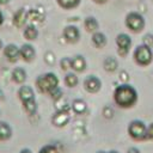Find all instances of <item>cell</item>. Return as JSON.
<instances>
[{
    "label": "cell",
    "mask_w": 153,
    "mask_h": 153,
    "mask_svg": "<svg viewBox=\"0 0 153 153\" xmlns=\"http://www.w3.org/2000/svg\"><path fill=\"white\" fill-rule=\"evenodd\" d=\"M4 56L8 62H17L20 59V48L14 43H8L2 48Z\"/></svg>",
    "instance_id": "ba28073f"
},
{
    "label": "cell",
    "mask_w": 153,
    "mask_h": 153,
    "mask_svg": "<svg viewBox=\"0 0 153 153\" xmlns=\"http://www.w3.org/2000/svg\"><path fill=\"white\" fill-rule=\"evenodd\" d=\"M127 153H141V151L137 148V147H129L128 149H127Z\"/></svg>",
    "instance_id": "836d02e7"
},
{
    "label": "cell",
    "mask_w": 153,
    "mask_h": 153,
    "mask_svg": "<svg viewBox=\"0 0 153 153\" xmlns=\"http://www.w3.org/2000/svg\"><path fill=\"white\" fill-rule=\"evenodd\" d=\"M102 88V80L96 75H87L84 79V90L88 93H97Z\"/></svg>",
    "instance_id": "9c48e42d"
},
{
    "label": "cell",
    "mask_w": 153,
    "mask_h": 153,
    "mask_svg": "<svg viewBox=\"0 0 153 153\" xmlns=\"http://www.w3.org/2000/svg\"><path fill=\"white\" fill-rule=\"evenodd\" d=\"M23 104V108L25 110V112L30 116L32 115H36L37 112V102L36 99H32V100H29V102H25V103H22Z\"/></svg>",
    "instance_id": "cb8c5ba5"
},
{
    "label": "cell",
    "mask_w": 153,
    "mask_h": 153,
    "mask_svg": "<svg viewBox=\"0 0 153 153\" xmlns=\"http://www.w3.org/2000/svg\"><path fill=\"white\" fill-rule=\"evenodd\" d=\"M91 42H92V44H93L97 49H102V48H104V47L106 45V43H108V38H106V36H105L103 32H100V31H96V32L92 33Z\"/></svg>",
    "instance_id": "2e32d148"
},
{
    "label": "cell",
    "mask_w": 153,
    "mask_h": 153,
    "mask_svg": "<svg viewBox=\"0 0 153 153\" xmlns=\"http://www.w3.org/2000/svg\"><path fill=\"white\" fill-rule=\"evenodd\" d=\"M59 6L63 10H72V8H75L81 0H56Z\"/></svg>",
    "instance_id": "d4e9b609"
},
{
    "label": "cell",
    "mask_w": 153,
    "mask_h": 153,
    "mask_svg": "<svg viewBox=\"0 0 153 153\" xmlns=\"http://www.w3.org/2000/svg\"><path fill=\"white\" fill-rule=\"evenodd\" d=\"M71 121L69 110H56L51 116V124L56 128H63Z\"/></svg>",
    "instance_id": "52a82bcc"
},
{
    "label": "cell",
    "mask_w": 153,
    "mask_h": 153,
    "mask_svg": "<svg viewBox=\"0 0 153 153\" xmlns=\"http://www.w3.org/2000/svg\"><path fill=\"white\" fill-rule=\"evenodd\" d=\"M62 35H63L65 41L67 43H71V44H74L76 42H79V39H80V31L74 25H67L63 29Z\"/></svg>",
    "instance_id": "30bf717a"
},
{
    "label": "cell",
    "mask_w": 153,
    "mask_h": 153,
    "mask_svg": "<svg viewBox=\"0 0 153 153\" xmlns=\"http://www.w3.org/2000/svg\"><path fill=\"white\" fill-rule=\"evenodd\" d=\"M12 23L18 29H22V27L26 26V23H27V11L25 8H18L17 12L13 14Z\"/></svg>",
    "instance_id": "7c38bea8"
},
{
    "label": "cell",
    "mask_w": 153,
    "mask_h": 153,
    "mask_svg": "<svg viewBox=\"0 0 153 153\" xmlns=\"http://www.w3.org/2000/svg\"><path fill=\"white\" fill-rule=\"evenodd\" d=\"M147 140L153 141V122L147 126Z\"/></svg>",
    "instance_id": "d6a6232c"
},
{
    "label": "cell",
    "mask_w": 153,
    "mask_h": 153,
    "mask_svg": "<svg viewBox=\"0 0 153 153\" xmlns=\"http://www.w3.org/2000/svg\"><path fill=\"white\" fill-rule=\"evenodd\" d=\"M2 23H4V14H2V12L0 10V25H2Z\"/></svg>",
    "instance_id": "d590c367"
},
{
    "label": "cell",
    "mask_w": 153,
    "mask_h": 153,
    "mask_svg": "<svg viewBox=\"0 0 153 153\" xmlns=\"http://www.w3.org/2000/svg\"><path fill=\"white\" fill-rule=\"evenodd\" d=\"M87 67V62L82 55H75L72 57V71L74 73H82Z\"/></svg>",
    "instance_id": "5bb4252c"
},
{
    "label": "cell",
    "mask_w": 153,
    "mask_h": 153,
    "mask_svg": "<svg viewBox=\"0 0 153 153\" xmlns=\"http://www.w3.org/2000/svg\"><path fill=\"white\" fill-rule=\"evenodd\" d=\"M60 67L63 72H69L72 69V57H68V56H65L60 60Z\"/></svg>",
    "instance_id": "484cf974"
},
{
    "label": "cell",
    "mask_w": 153,
    "mask_h": 153,
    "mask_svg": "<svg viewBox=\"0 0 153 153\" xmlns=\"http://www.w3.org/2000/svg\"><path fill=\"white\" fill-rule=\"evenodd\" d=\"M19 153H33V152H32L30 148H26V147H25V148H22V149L19 151Z\"/></svg>",
    "instance_id": "e575fe53"
},
{
    "label": "cell",
    "mask_w": 153,
    "mask_h": 153,
    "mask_svg": "<svg viewBox=\"0 0 153 153\" xmlns=\"http://www.w3.org/2000/svg\"><path fill=\"white\" fill-rule=\"evenodd\" d=\"M116 45H117V54L122 57L127 56L131 48V38L127 33H118L116 36Z\"/></svg>",
    "instance_id": "8992f818"
},
{
    "label": "cell",
    "mask_w": 153,
    "mask_h": 153,
    "mask_svg": "<svg viewBox=\"0 0 153 153\" xmlns=\"http://www.w3.org/2000/svg\"><path fill=\"white\" fill-rule=\"evenodd\" d=\"M4 48V44H2V41H1V38H0V50Z\"/></svg>",
    "instance_id": "f35d334b"
},
{
    "label": "cell",
    "mask_w": 153,
    "mask_h": 153,
    "mask_svg": "<svg viewBox=\"0 0 153 153\" xmlns=\"http://www.w3.org/2000/svg\"><path fill=\"white\" fill-rule=\"evenodd\" d=\"M60 84V80L57 78V75L53 72H47L44 74H41L36 78L35 85L37 87V90L41 93L48 94L51 90H54L55 87H57Z\"/></svg>",
    "instance_id": "7a4b0ae2"
},
{
    "label": "cell",
    "mask_w": 153,
    "mask_h": 153,
    "mask_svg": "<svg viewBox=\"0 0 153 153\" xmlns=\"http://www.w3.org/2000/svg\"><path fill=\"white\" fill-rule=\"evenodd\" d=\"M96 2H99V4H103V2H106L108 0H94Z\"/></svg>",
    "instance_id": "74e56055"
},
{
    "label": "cell",
    "mask_w": 153,
    "mask_h": 153,
    "mask_svg": "<svg viewBox=\"0 0 153 153\" xmlns=\"http://www.w3.org/2000/svg\"><path fill=\"white\" fill-rule=\"evenodd\" d=\"M18 98L20 99L22 103H25V102H29V100H32V99H36L35 98V91L31 86L29 85H22L18 90Z\"/></svg>",
    "instance_id": "4fadbf2b"
},
{
    "label": "cell",
    "mask_w": 153,
    "mask_h": 153,
    "mask_svg": "<svg viewBox=\"0 0 153 153\" xmlns=\"http://www.w3.org/2000/svg\"><path fill=\"white\" fill-rule=\"evenodd\" d=\"M108 153H120V152H118V151H114V149H112V151H109Z\"/></svg>",
    "instance_id": "ab89813d"
},
{
    "label": "cell",
    "mask_w": 153,
    "mask_h": 153,
    "mask_svg": "<svg viewBox=\"0 0 153 153\" xmlns=\"http://www.w3.org/2000/svg\"><path fill=\"white\" fill-rule=\"evenodd\" d=\"M48 96L55 102V100H57V99H60V98L63 97V91H62V88H61L60 86H57V87H55L54 90H51V91L48 93Z\"/></svg>",
    "instance_id": "4316f807"
},
{
    "label": "cell",
    "mask_w": 153,
    "mask_h": 153,
    "mask_svg": "<svg viewBox=\"0 0 153 153\" xmlns=\"http://www.w3.org/2000/svg\"><path fill=\"white\" fill-rule=\"evenodd\" d=\"M11 76H12V80L14 82L23 85L25 82L26 78H27V73L23 67H16V68H13V71L11 73Z\"/></svg>",
    "instance_id": "e0dca14e"
},
{
    "label": "cell",
    "mask_w": 153,
    "mask_h": 153,
    "mask_svg": "<svg viewBox=\"0 0 153 153\" xmlns=\"http://www.w3.org/2000/svg\"><path fill=\"white\" fill-rule=\"evenodd\" d=\"M84 26H85V30H86L87 32L93 33V32L98 31V29H99V23H98V20H97L94 17H87V18H85V20H84Z\"/></svg>",
    "instance_id": "7402d4cb"
},
{
    "label": "cell",
    "mask_w": 153,
    "mask_h": 153,
    "mask_svg": "<svg viewBox=\"0 0 153 153\" xmlns=\"http://www.w3.org/2000/svg\"><path fill=\"white\" fill-rule=\"evenodd\" d=\"M44 61H45L48 65H53V63L55 62V55H54L51 51L45 53V55H44Z\"/></svg>",
    "instance_id": "f546056e"
},
{
    "label": "cell",
    "mask_w": 153,
    "mask_h": 153,
    "mask_svg": "<svg viewBox=\"0 0 153 153\" xmlns=\"http://www.w3.org/2000/svg\"><path fill=\"white\" fill-rule=\"evenodd\" d=\"M10 0H0V5H6Z\"/></svg>",
    "instance_id": "8d00e7d4"
},
{
    "label": "cell",
    "mask_w": 153,
    "mask_h": 153,
    "mask_svg": "<svg viewBox=\"0 0 153 153\" xmlns=\"http://www.w3.org/2000/svg\"><path fill=\"white\" fill-rule=\"evenodd\" d=\"M96 153H108V152H104V151H98V152H96Z\"/></svg>",
    "instance_id": "60d3db41"
},
{
    "label": "cell",
    "mask_w": 153,
    "mask_h": 153,
    "mask_svg": "<svg viewBox=\"0 0 153 153\" xmlns=\"http://www.w3.org/2000/svg\"><path fill=\"white\" fill-rule=\"evenodd\" d=\"M13 130L8 122L0 121V141H7L12 137Z\"/></svg>",
    "instance_id": "ac0fdd59"
},
{
    "label": "cell",
    "mask_w": 153,
    "mask_h": 153,
    "mask_svg": "<svg viewBox=\"0 0 153 153\" xmlns=\"http://www.w3.org/2000/svg\"><path fill=\"white\" fill-rule=\"evenodd\" d=\"M120 80L122 81V84H127L128 80H129V74H128V72L121 71V72H120Z\"/></svg>",
    "instance_id": "4dcf8cb0"
},
{
    "label": "cell",
    "mask_w": 153,
    "mask_h": 153,
    "mask_svg": "<svg viewBox=\"0 0 153 153\" xmlns=\"http://www.w3.org/2000/svg\"><path fill=\"white\" fill-rule=\"evenodd\" d=\"M103 115H104V117H106V118H111L112 115H114V111H112V109H111L110 106H105V108L103 109Z\"/></svg>",
    "instance_id": "1f68e13d"
},
{
    "label": "cell",
    "mask_w": 153,
    "mask_h": 153,
    "mask_svg": "<svg viewBox=\"0 0 153 153\" xmlns=\"http://www.w3.org/2000/svg\"><path fill=\"white\" fill-rule=\"evenodd\" d=\"M133 59L135 63L140 67H147L152 63L153 61V50L151 47L146 44H140L134 49L133 53Z\"/></svg>",
    "instance_id": "3957f363"
},
{
    "label": "cell",
    "mask_w": 153,
    "mask_h": 153,
    "mask_svg": "<svg viewBox=\"0 0 153 153\" xmlns=\"http://www.w3.org/2000/svg\"><path fill=\"white\" fill-rule=\"evenodd\" d=\"M103 67L106 72L109 73H114L115 71H117L118 68V61L116 57L114 56H106L103 61Z\"/></svg>",
    "instance_id": "44dd1931"
},
{
    "label": "cell",
    "mask_w": 153,
    "mask_h": 153,
    "mask_svg": "<svg viewBox=\"0 0 153 153\" xmlns=\"http://www.w3.org/2000/svg\"><path fill=\"white\" fill-rule=\"evenodd\" d=\"M63 82H65V85L67 87L73 88V87H75L78 85L79 78L76 76V73H74V72H67L66 75H65V78H63Z\"/></svg>",
    "instance_id": "603a6c76"
},
{
    "label": "cell",
    "mask_w": 153,
    "mask_h": 153,
    "mask_svg": "<svg viewBox=\"0 0 153 153\" xmlns=\"http://www.w3.org/2000/svg\"><path fill=\"white\" fill-rule=\"evenodd\" d=\"M71 109H72V111H73L74 114H76V115H82V114H85L86 110H87V103H86L84 99H80V98L74 99L73 103H72V105H71Z\"/></svg>",
    "instance_id": "ffe728a7"
},
{
    "label": "cell",
    "mask_w": 153,
    "mask_h": 153,
    "mask_svg": "<svg viewBox=\"0 0 153 153\" xmlns=\"http://www.w3.org/2000/svg\"><path fill=\"white\" fill-rule=\"evenodd\" d=\"M36 57V49L30 43H24L20 47V59L25 62H32Z\"/></svg>",
    "instance_id": "8fae6325"
},
{
    "label": "cell",
    "mask_w": 153,
    "mask_h": 153,
    "mask_svg": "<svg viewBox=\"0 0 153 153\" xmlns=\"http://www.w3.org/2000/svg\"><path fill=\"white\" fill-rule=\"evenodd\" d=\"M38 153H60V152H59L56 146H54V145H45V146H43L39 149Z\"/></svg>",
    "instance_id": "83f0119b"
},
{
    "label": "cell",
    "mask_w": 153,
    "mask_h": 153,
    "mask_svg": "<svg viewBox=\"0 0 153 153\" xmlns=\"http://www.w3.org/2000/svg\"><path fill=\"white\" fill-rule=\"evenodd\" d=\"M142 43L152 48V47H153V35H151V33L145 35L143 38H142Z\"/></svg>",
    "instance_id": "f1b7e54d"
},
{
    "label": "cell",
    "mask_w": 153,
    "mask_h": 153,
    "mask_svg": "<svg viewBox=\"0 0 153 153\" xmlns=\"http://www.w3.org/2000/svg\"><path fill=\"white\" fill-rule=\"evenodd\" d=\"M45 16L44 12L38 10V8H31L27 11V22H30V24H38L42 23L44 20Z\"/></svg>",
    "instance_id": "9a60e30c"
},
{
    "label": "cell",
    "mask_w": 153,
    "mask_h": 153,
    "mask_svg": "<svg viewBox=\"0 0 153 153\" xmlns=\"http://www.w3.org/2000/svg\"><path fill=\"white\" fill-rule=\"evenodd\" d=\"M23 36H24V38H25L26 41H29V42L37 39V37H38V30H37L36 25H33V24L26 25V26L24 27Z\"/></svg>",
    "instance_id": "d6986e66"
},
{
    "label": "cell",
    "mask_w": 153,
    "mask_h": 153,
    "mask_svg": "<svg viewBox=\"0 0 153 153\" xmlns=\"http://www.w3.org/2000/svg\"><path fill=\"white\" fill-rule=\"evenodd\" d=\"M137 91L134 86L127 84H121L114 90V102L121 109H130L137 103Z\"/></svg>",
    "instance_id": "6da1fadb"
},
{
    "label": "cell",
    "mask_w": 153,
    "mask_h": 153,
    "mask_svg": "<svg viewBox=\"0 0 153 153\" xmlns=\"http://www.w3.org/2000/svg\"><path fill=\"white\" fill-rule=\"evenodd\" d=\"M128 135L134 141L147 140V124L141 120H133L129 122L127 128Z\"/></svg>",
    "instance_id": "277c9868"
},
{
    "label": "cell",
    "mask_w": 153,
    "mask_h": 153,
    "mask_svg": "<svg viewBox=\"0 0 153 153\" xmlns=\"http://www.w3.org/2000/svg\"><path fill=\"white\" fill-rule=\"evenodd\" d=\"M124 23H126L127 29H128L129 31L134 32V33L141 32V31L145 29V25H146L145 18H143L140 13H137V12H129V13L126 16Z\"/></svg>",
    "instance_id": "5b68a950"
}]
</instances>
